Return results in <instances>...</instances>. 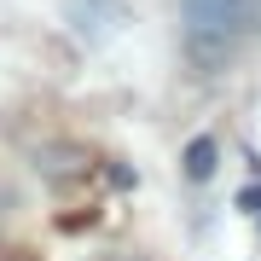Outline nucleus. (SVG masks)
I'll use <instances>...</instances> for the list:
<instances>
[{
	"label": "nucleus",
	"mask_w": 261,
	"mask_h": 261,
	"mask_svg": "<svg viewBox=\"0 0 261 261\" xmlns=\"http://www.w3.org/2000/svg\"><path fill=\"white\" fill-rule=\"evenodd\" d=\"M180 23H186V53L215 70L255 29V0H180Z\"/></svg>",
	"instance_id": "nucleus-1"
},
{
	"label": "nucleus",
	"mask_w": 261,
	"mask_h": 261,
	"mask_svg": "<svg viewBox=\"0 0 261 261\" xmlns=\"http://www.w3.org/2000/svg\"><path fill=\"white\" fill-rule=\"evenodd\" d=\"M64 12H70V23H75L82 41H111L122 29V18H128L122 0H64Z\"/></svg>",
	"instance_id": "nucleus-2"
},
{
	"label": "nucleus",
	"mask_w": 261,
	"mask_h": 261,
	"mask_svg": "<svg viewBox=\"0 0 261 261\" xmlns=\"http://www.w3.org/2000/svg\"><path fill=\"white\" fill-rule=\"evenodd\" d=\"M180 163H186V180H209V174H215V163H221V151H215V140H203V134H197V140L186 145V157H180Z\"/></svg>",
	"instance_id": "nucleus-3"
},
{
	"label": "nucleus",
	"mask_w": 261,
	"mask_h": 261,
	"mask_svg": "<svg viewBox=\"0 0 261 261\" xmlns=\"http://www.w3.org/2000/svg\"><path fill=\"white\" fill-rule=\"evenodd\" d=\"M255 215H261V209H255Z\"/></svg>",
	"instance_id": "nucleus-4"
}]
</instances>
